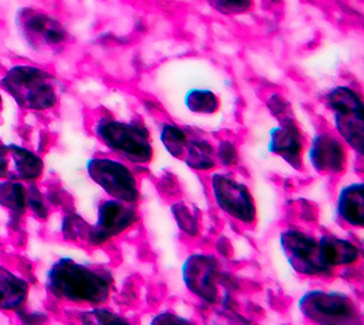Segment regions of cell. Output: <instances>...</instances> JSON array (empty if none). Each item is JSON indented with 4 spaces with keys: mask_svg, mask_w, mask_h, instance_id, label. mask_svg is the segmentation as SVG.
Listing matches in <instances>:
<instances>
[{
    "mask_svg": "<svg viewBox=\"0 0 364 325\" xmlns=\"http://www.w3.org/2000/svg\"><path fill=\"white\" fill-rule=\"evenodd\" d=\"M181 161L197 171H210L218 165L216 151L213 149V146L207 140L194 137L191 134L188 136Z\"/></svg>",
    "mask_w": 364,
    "mask_h": 325,
    "instance_id": "d6986e66",
    "label": "cell"
},
{
    "mask_svg": "<svg viewBox=\"0 0 364 325\" xmlns=\"http://www.w3.org/2000/svg\"><path fill=\"white\" fill-rule=\"evenodd\" d=\"M137 222V213L132 204L117 200H105L100 204L95 225L89 226L86 243L101 247L129 230Z\"/></svg>",
    "mask_w": 364,
    "mask_h": 325,
    "instance_id": "8fae6325",
    "label": "cell"
},
{
    "mask_svg": "<svg viewBox=\"0 0 364 325\" xmlns=\"http://www.w3.org/2000/svg\"><path fill=\"white\" fill-rule=\"evenodd\" d=\"M216 158L222 162V165L225 166H232L236 164L237 161V154H236V147L232 142L229 140H222L219 143L218 152H216Z\"/></svg>",
    "mask_w": 364,
    "mask_h": 325,
    "instance_id": "83f0119b",
    "label": "cell"
},
{
    "mask_svg": "<svg viewBox=\"0 0 364 325\" xmlns=\"http://www.w3.org/2000/svg\"><path fill=\"white\" fill-rule=\"evenodd\" d=\"M15 23L23 43L38 54H58L68 44L69 34L66 28L40 9H19Z\"/></svg>",
    "mask_w": 364,
    "mask_h": 325,
    "instance_id": "5b68a950",
    "label": "cell"
},
{
    "mask_svg": "<svg viewBox=\"0 0 364 325\" xmlns=\"http://www.w3.org/2000/svg\"><path fill=\"white\" fill-rule=\"evenodd\" d=\"M111 275L70 257L55 260L46 272L44 286L50 297L72 305L102 307L111 294Z\"/></svg>",
    "mask_w": 364,
    "mask_h": 325,
    "instance_id": "6da1fadb",
    "label": "cell"
},
{
    "mask_svg": "<svg viewBox=\"0 0 364 325\" xmlns=\"http://www.w3.org/2000/svg\"><path fill=\"white\" fill-rule=\"evenodd\" d=\"M89 225L76 213H68L62 220V235L66 241L86 240Z\"/></svg>",
    "mask_w": 364,
    "mask_h": 325,
    "instance_id": "d4e9b609",
    "label": "cell"
},
{
    "mask_svg": "<svg viewBox=\"0 0 364 325\" xmlns=\"http://www.w3.org/2000/svg\"><path fill=\"white\" fill-rule=\"evenodd\" d=\"M188 133L172 123H165L161 129V140L165 146V149L169 152L171 156L181 159L182 152H184V147L188 140Z\"/></svg>",
    "mask_w": 364,
    "mask_h": 325,
    "instance_id": "603a6c76",
    "label": "cell"
},
{
    "mask_svg": "<svg viewBox=\"0 0 364 325\" xmlns=\"http://www.w3.org/2000/svg\"><path fill=\"white\" fill-rule=\"evenodd\" d=\"M0 87L22 110L48 111L58 102L55 79L38 66L16 65L9 68L0 79Z\"/></svg>",
    "mask_w": 364,
    "mask_h": 325,
    "instance_id": "7a4b0ae2",
    "label": "cell"
},
{
    "mask_svg": "<svg viewBox=\"0 0 364 325\" xmlns=\"http://www.w3.org/2000/svg\"><path fill=\"white\" fill-rule=\"evenodd\" d=\"M182 282L207 305L219 302V264L215 255L196 252L182 262Z\"/></svg>",
    "mask_w": 364,
    "mask_h": 325,
    "instance_id": "30bf717a",
    "label": "cell"
},
{
    "mask_svg": "<svg viewBox=\"0 0 364 325\" xmlns=\"http://www.w3.org/2000/svg\"><path fill=\"white\" fill-rule=\"evenodd\" d=\"M211 193L219 209L235 220L251 225L257 218L254 197L245 184L236 181L228 174L211 175Z\"/></svg>",
    "mask_w": 364,
    "mask_h": 325,
    "instance_id": "9c48e42d",
    "label": "cell"
},
{
    "mask_svg": "<svg viewBox=\"0 0 364 325\" xmlns=\"http://www.w3.org/2000/svg\"><path fill=\"white\" fill-rule=\"evenodd\" d=\"M319 250L328 267H347L360 260L358 248L347 240L332 235H323L318 240Z\"/></svg>",
    "mask_w": 364,
    "mask_h": 325,
    "instance_id": "2e32d148",
    "label": "cell"
},
{
    "mask_svg": "<svg viewBox=\"0 0 364 325\" xmlns=\"http://www.w3.org/2000/svg\"><path fill=\"white\" fill-rule=\"evenodd\" d=\"M31 284L16 270L0 264V311L16 312L26 307Z\"/></svg>",
    "mask_w": 364,
    "mask_h": 325,
    "instance_id": "5bb4252c",
    "label": "cell"
},
{
    "mask_svg": "<svg viewBox=\"0 0 364 325\" xmlns=\"http://www.w3.org/2000/svg\"><path fill=\"white\" fill-rule=\"evenodd\" d=\"M337 213L348 226L361 228L364 225V186L361 183L350 184L340 191Z\"/></svg>",
    "mask_w": 364,
    "mask_h": 325,
    "instance_id": "e0dca14e",
    "label": "cell"
},
{
    "mask_svg": "<svg viewBox=\"0 0 364 325\" xmlns=\"http://www.w3.org/2000/svg\"><path fill=\"white\" fill-rule=\"evenodd\" d=\"M9 161V179L34 184L44 172V161L40 155L19 144H6Z\"/></svg>",
    "mask_w": 364,
    "mask_h": 325,
    "instance_id": "9a60e30c",
    "label": "cell"
},
{
    "mask_svg": "<svg viewBox=\"0 0 364 325\" xmlns=\"http://www.w3.org/2000/svg\"><path fill=\"white\" fill-rule=\"evenodd\" d=\"M28 186L16 180L0 181V208H4L12 220H21L28 213Z\"/></svg>",
    "mask_w": 364,
    "mask_h": 325,
    "instance_id": "ac0fdd59",
    "label": "cell"
},
{
    "mask_svg": "<svg viewBox=\"0 0 364 325\" xmlns=\"http://www.w3.org/2000/svg\"><path fill=\"white\" fill-rule=\"evenodd\" d=\"M89 179L98 184L112 200L134 204L139 197V183L134 172L112 158L94 156L86 164Z\"/></svg>",
    "mask_w": 364,
    "mask_h": 325,
    "instance_id": "52a82bcc",
    "label": "cell"
},
{
    "mask_svg": "<svg viewBox=\"0 0 364 325\" xmlns=\"http://www.w3.org/2000/svg\"><path fill=\"white\" fill-rule=\"evenodd\" d=\"M15 315L21 321V325H43L48 318L47 314H43V312H38V311L28 312L25 308L16 311Z\"/></svg>",
    "mask_w": 364,
    "mask_h": 325,
    "instance_id": "f546056e",
    "label": "cell"
},
{
    "mask_svg": "<svg viewBox=\"0 0 364 325\" xmlns=\"http://www.w3.org/2000/svg\"><path fill=\"white\" fill-rule=\"evenodd\" d=\"M150 325H196V324L184 316L165 311L151 318Z\"/></svg>",
    "mask_w": 364,
    "mask_h": 325,
    "instance_id": "f1b7e54d",
    "label": "cell"
},
{
    "mask_svg": "<svg viewBox=\"0 0 364 325\" xmlns=\"http://www.w3.org/2000/svg\"><path fill=\"white\" fill-rule=\"evenodd\" d=\"M299 309L316 325H363L357 304L337 290H309L299 299Z\"/></svg>",
    "mask_w": 364,
    "mask_h": 325,
    "instance_id": "3957f363",
    "label": "cell"
},
{
    "mask_svg": "<svg viewBox=\"0 0 364 325\" xmlns=\"http://www.w3.org/2000/svg\"><path fill=\"white\" fill-rule=\"evenodd\" d=\"M205 2L222 15H240L251 9L252 0H205Z\"/></svg>",
    "mask_w": 364,
    "mask_h": 325,
    "instance_id": "4316f807",
    "label": "cell"
},
{
    "mask_svg": "<svg viewBox=\"0 0 364 325\" xmlns=\"http://www.w3.org/2000/svg\"><path fill=\"white\" fill-rule=\"evenodd\" d=\"M171 213L178 225V228L184 232L187 236L196 238L200 235V225L197 218L193 215V212L187 208L186 203L176 201L171 206Z\"/></svg>",
    "mask_w": 364,
    "mask_h": 325,
    "instance_id": "cb8c5ba5",
    "label": "cell"
},
{
    "mask_svg": "<svg viewBox=\"0 0 364 325\" xmlns=\"http://www.w3.org/2000/svg\"><path fill=\"white\" fill-rule=\"evenodd\" d=\"M338 134L357 154L364 152V111L361 98L347 86H338L328 95Z\"/></svg>",
    "mask_w": 364,
    "mask_h": 325,
    "instance_id": "8992f818",
    "label": "cell"
},
{
    "mask_svg": "<svg viewBox=\"0 0 364 325\" xmlns=\"http://www.w3.org/2000/svg\"><path fill=\"white\" fill-rule=\"evenodd\" d=\"M79 325H133L129 319L102 307H92L76 314Z\"/></svg>",
    "mask_w": 364,
    "mask_h": 325,
    "instance_id": "44dd1931",
    "label": "cell"
},
{
    "mask_svg": "<svg viewBox=\"0 0 364 325\" xmlns=\"http://www.w3.org/2000/svg\"><path fill=\"white\" fill-rule=\"evenodd\" d=\"M268 149L271 154L283 158L291 168H301L303 143L300 132L291 117L282 118L279 127L271 130Z\"/></svg>",
    "mask_w": 364,
    "mask_h": 325,
    "instance_id": "4fadbf2b",
    "label": "cell"
},
{
    "mask_svg": "<svg viewBox=\"0 0 364 325\" xmlns=\"http://www.w3.org/2000/svg\"><path fill=\"white\" fill-rule=\"evenodd\" d=\"M4 108V98H2V94H0V111H2Z\"/></svg>",
    "mask_w": 364,
    "mask_h": 325,
    "instance_id": "4dcf8cb0",
    "label": "cell"
},
{
    "mask_svg": "<svg viewBox=\"0 0 364 325\" xmlns=\"http://www.w3.org/2000/svg\"><path fill=\"white\" fill-rule=\"evenodd\" d=\"M280 245L296 273L309 277L331 275L332 269L323 261L319 243L312 235L290 228L280 233Z\"/></svg>",
    "mask_w": 364,
    "mask_h": 325,
    "instance_id": "ba28073f",
    "label": "cell"
},
{
    "mask_svg": "<svg viewBox=\"0 0 364 325\" xmlns=\"http://www.w3.org/2000/svg\"><path fill=\"white\" fill-rule=\"evenodd\" d=\"M311 165L319 174L338 175L346 169L347 152L343 142L329 133H319L309 147Z\"/></svg>",
    "mask_w": 364,
    "mask_h": 325,
    "instance_id": "7c38bea8",
    "label": "cell"
},
{
    "mask_svg": "<svg viewBox=\"0 0 364 325\" xmlns=\"http://www.w3.org/2000/svg\"><path fill=\"white\" fill-rule=\"evenodd\" d=\"M28 212H31L34 218L40 220H46L50 215V209L47 204V198L43 191L36 184H29L28 186Z\"/></svg>",
    "mask_w": 364,
    "mask_h": 325,
    "instance_id": "484cf974",
    "label": "cell"
},
{
    "mask_svg": "<svg viewBox=\"0 0 364 325\" xmlns=\"http://www.w3.org/2000/svg\"><path fill=\"white\" fill-rule=\"evenodd\" d=\"M95 134L111 152L133 164H149L154 158L150 136L141 126L101 118L95 124Z\"/></svg>",
    "mask_w": 364,
    "mask_h": 325,
    "instance_id": "277c9868",
    "label": "cell"
},
{
    "mask_svg": "<svg viewBox=\"0 0 364 325\" xmlns=\"http://www.w3.org/2000/svg\"><path fill=\"white\" fill-rule=\"evenodd\" d=\"M186 107L194 114L210 115L218 112L220 102L215 92L208 90H191L186 94L184 98Z\"/></svg>",
    "mask_w": 364,
    "mask_h": 325,
    "instance_id": "7402d4cb",
    "label": "cell"
},
{
    "mask_svg": "<svg viewBox=\"0 0 364 325\" xmlns=\"http://www.w3.org/2000/svg\"><path fill=\"white\" fill-rule=\"evenodd\" d=\"M203 318L207 325H252L250 319L228 304L210 305V308L203 312Z\"/></svg>",
    "mask_w": 364,
    "mask_h": 325,
    "instance_id": "ffe728a7",
    "label": "cell"
}]
</instances>
